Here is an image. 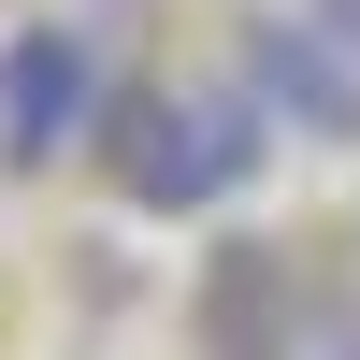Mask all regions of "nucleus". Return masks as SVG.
<instances>
[{
  "label": "nucleus",
  "instance_id": "3",
  "mask_svg": "<svg viewBox=\"0 0 360 360\" xmlns=\"http://www.w3.org/2000/svg\"><path fill=\"white\" fill-rule=\"evenodd\" d=\"M231 86H245L259 130H288V144H360V44H332L303 0H259V15L231 29Z\"/></svg>",
  "mask_w": 360,
  "mask_h": 360
},
{
  "label": "nucleus",
  "instance_id": "5",
  "mask_svg": "<svg viewBox=\"0 0 360 360\" xmlns=\"http://www.w3.org/2000/svg\"><path fill=\"white\" fill-rule=\"evenodd\" d=\"M288 360H360V303H303V332H288Z\"/></svg>",
  "mask_w": 360,
  "mask_h": 360
},
{
  "label": "nucleus",
  "instance_id": "2",
  "mask_svg": "<svg viewBox=\"0 0 360 360\" xmlns=\"http://www.w3.org/2000/svg\"><path fill=\"white\" fill-rule=\"evenodd\" d=\"M101 115H115V58L86 15L0 29V173H58L72 144H101Z\"/></svg>",
  "mask_w": 360,
  "mask_h": 360
},
{
  "label": "nucleus",
  "instance_id": "1",
  "mask_svg": "<svg viewBox=\"0 0 360 360\" xmlns=\"http://www.w3.org/2000/svg\"><path fill=\"white\" fill-rule=\"evenodd\" d=\"M259 159H274V130H259V101L231 72L130 86V101L101 115V188L130 202V217H217V202L259 188Z\"/></svg>",
  "mask_w": 360,
  "mask_h": 360
},
{
  "label": "nucleus",
  "instance_id": "4",
  "mask_svg": "<svg viewBox=\"0 0 360 360\" xmlns=\"http://www.w3.org/2000/svg\"><path fill=\"white\" fill-rule=\"evenodd\" d=\"M288 332H303L288 259H274V245H231L217 288H202V360H288Z\"/></svg>",
  "mask_w": 360,
  "mask_h": 360
},
{
  "label": "nucleus",
  "instance_id": "6",
  "mask_svg": "<svg viewBox=\"0 0 360 360\" xmlns=\"http://www.w3.org/2000/svg\"><path fill=\"white\" fill-rule=\"evenodd\" d=\"M303 15H317V29H332V44H360V0H303Z\"/></svg>",
  "mask_w": 360,
  "mask_h": 360
}]
</instances>
